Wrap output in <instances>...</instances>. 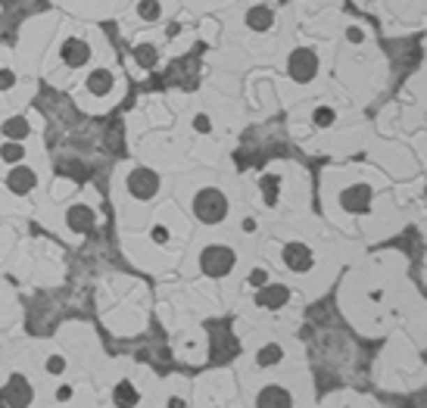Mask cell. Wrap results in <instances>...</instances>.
Here are the masks:
<instances>
[{
  "label": "cell",
  "mask_w": 427,
  "mask_h": 408,
  "mask_svg": "<svg viewBox=\"0 0 427 408\" xmlns=\"http://www.w3.org/2000/svg\"><path fill=\"white\" fill-rule=\"evenodd\" d=\"M193 212H197L200 222L216 225V222H222V218L228 216V199H225L218 190H212V187L209 190H200L197 199H193Z\"/></svg>",
  "instance_id": "cell-1"
},
{
  "label": "cell",
  "mask_w": 427,
  "mask_h": 408,
  "mask_svg": "<svg viewBox=\"0 0 427 408\" xmlns=\"http://www.w3.org/2000/svg\"><path fill=\"white\" fill-rule=\"evenodd\" d=\"M200 265H203V271L209 274V278H222V274H228L231 265H234V252H231L228 246H209V250L203 252V259H200Z\"/></svg>",
  "instance_id": "cell-2"
},
{
  "label": "cell",
  "mask_w": 427,
  "mask_h": 408,
  "mask_svg": "<svg viewBox=\"0 0 427 408\" xmlns=\"http://www.w3.org/2000/svg\"><path fill=\"white\" fill-rule=\"evenodd\" d=\"M0 405H31V386L22 374H13L10 384L0 390Z\"/></svg>",
  "instance_id": "cell-3"
},
{
  "label": "cell",
  "mask_w": 427,
  "mask_h": 408,
  "mask_svg": "<svg viewBox=\"0 0 427 408\" xmlns=\"http://www.w3.org/2000/svg\"><path fill=\"white\" fill-rule=\"evenodd\" d=\"M156 187H159V178L153 175V172H147V169H137L135 175L128 178V190L135 193L137 199L153 197V193H156Z\"/></svg>",
  "instance_id": "cell-4"
},
{
  "label": "cell",
  "mask_w": 427,
  "mask_h": 408,
  "mask_svg": "<svg viewBox=\"0 0 427 408\" xmlns=\"http://www.w3.org/2000/svg\"><path fill=\"white\" fill-rule=\"evenodd\" d=\"M290 75L297 78V82H309L312 75H315V56H312V50H297L290 56Z\"/></svg>",
  "instance_id": "cell-5"
},
{
  "label": "cell",
  "mask_w": 427,
  "mask_h": 408,
  "mask_svg": "<svg viewBox=\"0 0 427 408\" xmlns=\"http://www.w3.org/2000/svg\"><path fill=\"white\" fill-rule=\"evenodd\" d=\"M35 181H38L35 172L25 169V165H16V169L6 175V187H10L13 193H19V197H22V193H29L31 187H35Z\"/></svg>",
  "instance_id": "cell-6"
},
{
  "label": "cell",
  "mask_w": 427,
  "mask_h": 408,
  "mask_svg": "<svg viewBox=\"0 0 427 408\" xmlns=\"http://www.w3.org/2000/svg\"><path fill=\"white\" fill-rule=\"evenodd\" d=\"M88 56H91L88 44H84V41H78V38H69V41L63 44V59H66V63H69V66H75V69H78V66H84V63H88Z\"/></svg>",
  "instance_id": "cell-7"
},
{
  "label": "cell",
  "mask_w": 427,
  "mask_h": 408,
  "mask_svg": "<svg viewBox=\"0 0 427 408\" xmlns=\"http://www.w3.org/2000/svg\"><path fill=\"white\" fill-rule=\"evenodd\" d=\"M91 225H94V212L88 209V206H72L69 209V227L72 231H91Z\"/></svg>",
  "instance_id": "cell-8"
},
{
  "label": "cell",
  "mask_w": 427,
  "mask_h": 408,
  "mask_svg": "<svg viewBox=\"0 0 427 408\" xmlns=\"http://www.w3.org/2000/svg\"><path fill=\"white\" fill-rule=\"evenodd\" d=\"M284 259H287V265H290V269H297V271L309 269V262H312L309 250H306V246H299V243H290V246H287V250H284Z\"/></svg>",
  "instance_id": "cell-9"
},
{
  "label": "cell",
  "mask_w": 427,
  "mask_h": 408,
  "mask_svg": "<svg viewBox=\"0 0 427 408\" xmlns=\"http://www.w3.org/2000/svg\"><path fill=\"white\" fill-rule=\"evenodd\" d=\"M88 91L97 93V97L110 93V91H112V75H110L106 69H94V72L88 75Z\"/></svg>",
  "instance_id": "cell-10"
},
{
  "label": "cell",
  "mask_w": 427,
  "mask_h": 408,
  "mask_svg": "<svg viewBox=\"0 0 427 408\" xmlns=\"http://www.w3.org/2000/svg\"><path fill=\"white\" fill-rule=\"evenodd\" d=\"M287 303V290L284 287H265L262 293H259V305H265V309H278V305Z\"/></svg>",
  "instance_id": "cell-11"
},
{
  "label": "cell",
  "mask_w": 427,
  "mask_h": 408,
  "mask_svg": "<svg viewBox=\"0 0 427 408\" xmlns=\"http://www.w3.org/2000/svg\"><path fill=\"white\" fill-rule=\"evenodd\" d=\"M3 135L10 137V140H22V137H29V122H25L22 116L6 119V122H3Z\"/></svg>",
  "instance_id": "cell-12"
},
{
  "label": "cell",
  "mask_w": 427,
  "mask_h": 408,
  "mask_svg": "<svg viewBox=\"0 0 427 408\" xmlns=\"http://www.w3.org/2000/svg\"><path fill=\"white\" fill-rule=\"evenodd\" d=\"M259 405H290V396H287V390L269 386V390L259 393Z\"/></svg>",
  "instance_id": "cell-13"
},
{
  "label": "cell",
  "mask_w": 427,
  "mask_h": 408,
  "mask_svg": "<svg viewBox=\"0 0 427 408\" xmlns=\"http://www.w3.org/2000/svg\"><path fill=\"white\" fill-rule=\"evenodd\" d=\"M246 22H250V29L256 31H265L271 25V13L265 10V6H256V10H250V16H246Z\"/></svg>",
  "instance_id": "cell-14"
},
{
  "label": "cell",
  "mask_w": 427,
  "mask_h": 408,
  "mask_svg": "<svg viewBox=\"0 0 427 408\" xmlns=\"http://www.w3.org/2000/svg\"><path fill=\"white\" fill-rule=\"evenodd\" d=\"M22 156H25V150L19 140H10V144L0 146V159H3V163H19Z\"/></svg>",
  "instance_id": "cell-15"
},
{
  "label": "cell",
  "mask_w": 427,
  "mask_h": 408,
  "mask_svg": "<svg viewBox=\"0 0 427 408\" xmlns=\"http://www.w3.org/2000/svg\"><path fill=\"white\" fill-rule=\"evenodd\" d=\"M116 402H119V405H135V402H137L135 386H131V384H119V386H116Z\"/></svg>",
  "instance_id": "cell-16"
},
{
  "label": "cell",
  "mask_w": 427,
  "mask_h": 408,
  "mask_svg": "<svg viewBox=\"0 0 427 408\" xmlns=\"http://www.w3.org/2000/svg\"><path fill=\"white\" fill-rule=\"evenodd\" d=\"M281 362V349L278 346H265L262 352H259V365H275Z\"/></svg>",
  "instance_id": "cell-17"
},
{
  "label": "cell",
  "mask_w": 427,
  "mask_h": 408,
  "mask_svg": "<svg viewBox=\"0 0 427 408\" xmlns=\"http://www.w3.org/2000/svg\"><path fill=\"white\" fill-rule=\"evenodd\" d=\"M141 16L144 19H156L159 16V3H156V0H141Z\"/></svg>",
  "instance_id": "cell-18"
},
{
  "label": "cell",
  "mask_w": 427,
  "mask_h": 408,
  "mask_svg": "<svg viewBox=\"0 0 427 408\" xmlns=\"http://www.w3.org/2000/svg\"><path fill=\"white\" fill-rule=\"evenodd\" d=\"M13 82H16V78H13V72L0 69V91H10V88H13Z\"/></svg>",
  "instance_id": "cell-19"
},
{
  "label": "cell",
  "mask_w": 427,
  "mask_h": 408,
  "mask_svg": "<svg viewBox=\"0 0 427 408\" xmlns=\"http://www.w3.org/2000/svg\"><path fill=\"white\" fill-rule=\"evenodd\" d=\"M137 59H141L144 66H150L156 56H153V50H150V47H137Z\"/></svg>",
  "instance_id": "cell-20"
},
{
  "label": "cell",
  "mask_w": 427,
  "mask_h": 408,
  "mask_svg": "<svg viewBox=\"0 0 427 408\" xmlns=\"http://www.w3.org/2000/svg\"><path fill=\"white\" fill-rule=\"evenodd\" d=\"M63 368H66V362H63V358H59V356H53L50 362H47V371H50V374H59V371H63Z\"/></svg>",
  "instance_id": "cell-21"
},
{
  "label": "cell",
  "mask_w": 427,
  "mask_h": 408,
  "mask_svg": "<svg viewBox=\"0 0 427 408\" xmlns=\"http://www.w3.org/2000/svg\"><path fill=\"white\" fill-rule=\"evenodd\" d=\"M262 187H265V197H269V203H275V178H265Z\"/></svg>",
  "instance_id": "cell-22"
},
{
  "label": "cell",
  "mask_w": 427,
  "mask_h": 408,
  "mask_svg": "<svg viewBox=\"0 0 427 408\" xmlns=\"http://www.w3.org/2000/svg\"><path fill=\"white\" fill-rule=\"evenodd\" d=\"M331 119H334V112H331V109H318V112H315V122H318V125H328Z\"/></svg>",
  "instance_id": "cell-23"
},
{
  "label": "cell",
  "mask_w": 427,
  "mask_h": 408,
  "mask_svg": "<svg viewBox=\"0 0 427 408\" xmlns=\"http://www.w3.org/2000/svg\"><path fill=\"white\" fill-rule=\"evenodd\" d=\"M193 125H197V131H209V119L206 116H197V122Z\"/></svg>",
  "instance_id": "cell-24"
},
{
  "label": "cell",
  "mask_w": 427,
  "mask_h": 408,
  "mask_svg": "<svg viewBox=\"0 0 427 408\" xmlns=\"http://www.w3.org/2000/svg\"><path fill=\"white\" fill-rule=\"evenodd\" d=\"M250 284H265V271H253L250 274Z\"/></svg>",
  "instance_id": "cell-25"
}]
</instances>
